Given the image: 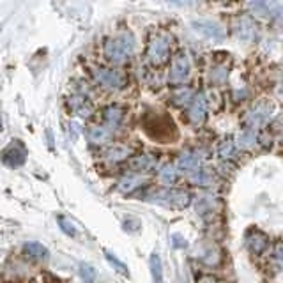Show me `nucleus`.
Masks as SVG:
<instances>
[{"mask_svg":"<svg viewBox=\"0 0 283 283\" xmlns=\"http://www.w3.org/2000/svg\"><path fill=\"white\" fill-rule=\"evenodd\" d=\"M204 113H205V101L204 98H197V101L193 103V106H191V119L193 121H202L204 119Z\"/></svg>","mask_w":283,"mask_h":283,"instance_id":"ddd939ff","label":"nucleus"},{"mask_svg":"<svg viewBox=\"0 0 283 283\" xmlns=\"http://www.w3.org/2000/svg\"><path fill=\"white\" fill-rule=\"evenodd\" d=\"M59 225L64 228V232H66V234H69V235L75 234V227H73V225L69 223V221L66 220V218H62V216H60V218H59Z\"/></svg>","mask_w":283,"mask_h":283,"instance_id":"dca6fc26","label":"nucleus"},{"mask_svg":"<svg viewBox=\"0 0 283 283\" xmlns=\"http://www.w3.org/2000/svg\"><path fill=\"white\" fill-rule=\"evenodd\" d=\"M92 78L105 90H121L128 83V78H126L124 73L113 69V67H96L92 71Z\"/></svg>","mask_w":283,"mask_h":283,"instance_id":"7ed1b4c3","label":"nucleus"},{"mask_svg":"<svg viewBox=\"0 0 283 283\" xmlns=\"http://www.w3.org/2000/svg\"><path fill=\"white\" fill-rule=\"evenodd\" d=\"M23 250L27 255H30V257H34V258L48 257V250L41 243H27L23 246Z\"/></svg>","mask_w":283,"mask_h":283,"instance_id":"9b49d317","label":"nucleus"},{"mask_svg":"<svg viewBox=\"0 0 283 283\" xmlns=\"http://www.w3.org/2000/svg\"><path fill=\"white\" fill-rule=\"evenodd\" d=\"M103 117H105L106 124L113 128V126H119L122 122V119H124V110L117 105H112V106H108V108H105Z\"/></svg>","mask_w":283,"mask_h":283,"instance_id":"9d476101","label":"nucleus"},{"mask_svg":"<svg viewBox=\"0 0 283 283\" xmlns=\"http://www.w3.org/2000/svg\"><path fill=\"white\" fill-rule=\"evenodd\" d=\"M144 129L151 138L158 142H170L177 136V128H175L174 121L165 113L149 115L144 121Z\"/></svg>","mask_w":283,"mask_h":283,"instance_id":"f03ea898","label":"nucleus"},{"mask_svg":"<svg viewBox=\"0 0 283 283\" xmlns=\"http://www.w3.org/2000/svg\"><path fill=\"white\" fill-rule=\"evenodd\" d=\"M89 138L94 144H103L110 138V131L106 128H101V126H94V128L89 129Z\"/></svg>","mask_w":283,"mask_h":283,"instance_id":"f8f14e48","label":"nucleus"},{"mask_svg":"<svg viewBox=\"0 0 283 283\" xmlns=\"http://www.w3.org/2000/svg\"><path fill=\"white\" fill-rule=\"evenodd\" d=\"M106 257H108V262L112 264V266L115 267V269L121 271L122 274H128V269H126L124 264H121V262H119V260H115V257H112V255H110V253H106Z\"/></svg>","mask_w":283,"mask_h":283,"instance_id":"2eb2a0df","label":"nucleus"},{"mask_svg":"<svg viewBox=\"0 0 283 283\" xmlns=\"http://www.w3.org/2000/svg\"><path fill=\"white\" fill-rule=\"evenodd\" d=\"M135 53V37L129 30H121L103 43V57L113 66L126 64Z\"/></svg>","mask_w":283,"mask_h":283,"instance_id":"f257e3e1","label":"nucleus"},{"mask_svg":"<svg viewBox=\"0 0 283 283\" xmlns=\"http://www.w3.org/2000/svg\"><path fill=\"white\" fill-rule=\"evenodd\" d=\"M0 159H2V161L6 163L7 167H11V168L21 167L25 163V159H27L25 145L21 144V142H18V140L16 142H11V144L2 151Z\"/></svg>","mask_w":283,"mask_h":283,"instance_id":"39448f33","label":"nucleus"},{"mask_svg":"<svg viewBox=\"0 0 283 283\" xmlns=\"http://www.w3.org/2000/svg\"><path fill=\"white\" fill-rule=\"evenodd\" d=\"M170 4H175V6H191V4H195L197 0H168Z\"/></svg>","mask_w":283,"mask_h":283,"instance_id":"6ab92c4d","label":"nucleus"},{"mask_svg":"<svg viewBox=\"0 0 283 283\" xmlns=\"http://www.w3.org/2000/svg\"><path fill=\"white\" fill-rule=\"evenodd\" d=\"M191 71V62H190V57L186 53H179L174 60V66H172L170 71V82L172 83H182L188 80Z\"/></svg>","mask_w":283,"mask_h":283,"instance_id":"423d86ee","label":"nucleus"},{"mask_svg":"<svg viewBox=\"0 0 283 283\" xmlns=\"http://www.w3.org/2000/svg\"><path fill=\"white\" fill-rule=\"evenodd\" d=\"M251 6H253V9L257 11L260 14H266V0H251Z\"/></svg>","mask_w":283,"mask_h":283,"instance_id":"f3484780","label":"nucleus"},{"mask_svg":"<svg viewBox=\"0 0 283 283\" xmlns=\"http://www.w3.org/2000/svg\"><path fill=\"white\" fill-rule=\"evenodd\" d=\"M69 106H71L73 112H75L76 115H80V117H87V115H90V112H92L90 101L82 94L73 96V98L69 99Z\"/></svg>","mask_w":283,"mask_h":283,"instance_id":"1a4fd4ad","label":"nucleus"},{"mask_svg":"<svg viewBox=\"0 0 283 283\" xmlns=\"http://www.w3.org/2000/svg\"><path fill=\"white\" fill-rule=\"evenodd\" d=\"M170 55V37L165 34L154 36L147 48V60L152 66H161Z\"/></svg>","mask_w":283,"mask_h":283,"instance_id":"20e7f679","label":"nucleus"},{"mask_svg":"<svg viewBox=\"0 0 283 283\" xmlns=\"http://www.w3.org/2000/svg\"><path fill=\"white\" fill-rule=\"evenodd\" d=\"M82 274H83V278H85L87 281H92L94 280V269L90 266H82Z\"/></svg>","mask_w":283,"mask_h":283,"instance_id":"a211bd4d","label":"nucleus"},{"mask_svg":"<svg viewBox=\"0 0 283 283\" xmlns=\"http://www.w3.org/2000/svg\"><path fill=\"white\" fill-rule=\"evenodd\" d=\"M234 30L237 36H239V39H243V41H251L255 37V32H257V30H255V23L251 21L250 16L235 18Z\"/></svg>","mask_w":283,"mask_h":283,"instance_id":"6e6552de","label":"nucleus"},{"mask_svg":"<svg viewBox=\"0 0 283 283\" xmlns=\"http://www.w3.org/2000/svg\"><path fill=\"white\" fill-rule=\"evenodd\" d=\"M151 269H152V276H154L156 283H161V262L156 255H152L151 258Z\"/></svg>","mask_w":283,"mask_h":283,"instance_id":"4468645a","label":"nucleus"},{"mask_svg":"<svg viewBox=\"0 0 283 283\" xmlns=\"http://www.w3.org/2000/svg\"><path fill=\"white\" fill-rule=\"evenodd\" d=\"M191 27H193L198 34H202L204 37H209V39L221 41L225 37L223 29L211 20H195L193 23H191Z\"/></svg>","mask_w":283,"mask_h":283,"instance_id":"0eeeda50","label":"nucleus"}]
</instances>
